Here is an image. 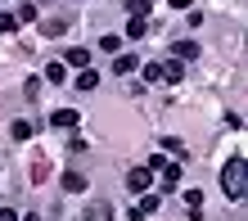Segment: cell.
Here are the masks:
<instances>
[{
  "mask_svg": "<svg viewBox=\"0 0 248 221\" xmlns=\"http://www.w3.org/2000/svg\"><path fill=\"white\" fill-rule=\"evenodd\" d=\"M221 189H226L230 203H244V194H248V163H244L239 154L221 167Z\"/></svg>",
  "mask_w": 248,
  "mask_h": 221,
  "instance_id": "cell-1",
  "label": "cell"
},
{
  "mask_svg": "<svg viewBox=\"0 0 248 221\" xmlns=\"http://www.w3.org/2000/svg\"><path fill=\"white\" fill-rule=\"evenodd\" d=\"M149 185H154V172L149 167H131L126 172V189H131V194H144Z\"/></svg>",
  "mask_w": 248,
  "mask_h": 221,
  "instance_id": "cell-2",
  "label": "cell"
},
{
  "mask_svg": "<svg viewBox=\"0 0 248 221\" xmlns=\"http://www.w3.org/2000/svg\"><path fill=\"white\" fill-rule=\"evenodd\" d=\"M63 68H91V50H86V46L63 50Z\"/></svg>",
  "mask_w": 248,
  "mask_h": 221,
  "instance_id": "cell-3",
  "label": "cell"
},
{
  "mask_svg": "<svg viewBox=\"0 0 248 221\" xmlns=\"http://www.w3.org/2000/svg\"><path fill=\"white\" fill-rule=\"evenodd\" d=\"M149 212H158V194H149V189H144V194H140V203L131 208V221H144Z\"/></svg>",
  "mask_w": 248,
  "mask_h": 221,
  "instance_id": "cell-4",
  "label": "cell"
},
{
  "mask_svg": "<svg viewBox=\"0 0 248 221\" xmlns=\"http://www.w3.org/2000/svg\"><path fill=\"white\" fill-rule=\"evenodd\" d=\"M77 122H81L77 109H54V113H50V126H77Z\"/></svg>",
  "mask_w": 248,
  "mask_h": 221,
  "instance_id": "cell-5",
  "label": "cell"
},
{
  "mask_svg": "<svg viewBox=\"0 0 248 221\" xmlns=\"http://www.w3.org/2000/svg\"><path fill=\"white\" fill-rule=\"evenodd\" d=\"M63 189H68V194H81V189H86V172L68 167V172H63Z\"/></svg>",
  "mask_w": 248,
  "mask_h": 221,
  "instance_id": "cell-6",
  "label": "cell"
},
{
  "mask_svg": "<svg viewBox=\"0 0 248 221\" xmlns=\"http://www.w3.org/2000/svg\"><path fill=\"white\" fill-rule=\"evenodd\" d=\"M158 176H163V189H176V185H181V163H163V167H158Z\"/></svg>",
  "mask_w": 248,
  "mask_h": 221,
  "instance_id": "cell-7",
  "label": "cell"
},
{
  "mask_svg": "<svg viewBox=\"0 0 248 221\" xmlns=\"http://www.w3.org/2000/svg\"><path fill=\"white\" fill-rule=\"evenodd\" d=\"M171 59L189 63V59H199V46H194V41H176V46H171Z\"/></svg>",
  "mask_w": 248,
  "mask_h": 221,
  "instance_id": "cell-8",
  "label": "cell"
},
{
  "mask_svg": "<svg viewBox=\"0 0 248 221\" xmlns=\"http://www.w3.org/2000/svg\"><path fill=\"white\" fill-rule=\"evenodd\" d=\"M136 68H140L136 54H118V59H113V72H118V77H126V72H136Z\"/></svg>",
  "mask_w": 248,
  "mask_h": 221,
  "instance_id": "cell-9",
  "label": "cell"
},
{
  "mask_svg": "<svg viewBox=\"0 0 248 221\" xmlns=\"http://www.w3.org/2000/svg\"><path fill=\"white\" fill-rule=\"evenodd\" d=\"M99 86V72L95 68H77V91H95Z\"/></svg>",
  "mask_w": 248,
  "mask_h": 221,
  "instance_id": "cell-10",
  "label": "cell"
},
{
  "mask_svg": "<svg viewBox=\"0 0 248 221\" xmlns=\"http://www.w3.org/2000/svg\"><path fill=\"white\" fill-rule=\"evenodd\" d=\"M86 221H113V203H91V208H86Z\"/></svg>",
  "mask_w": 248,
  "mask_h": 221,
  "instance_id": "cell-11",
  "label": "cell"
},
{
  "mask_svg": "<svg viewBox=\"0 0 248 221\" xmlns=\"http://www.w3.org/2000/svg\"><path fill=\"white\" fill-rule=\"evenodd\" d=\"M126 14H131V18H149V14H154V0H126Z\"/></svg>",
  "mask_w": 248,
  "mask_h": 221,
  "instance_id": "cell-12",
  "label": "cell"
},
{
  "mask_svg": "<svg viewBox=\"0 0 248 221\" xmlns=\"http://www.w3.org/2000/svg\"><path fill=\"white\" fill-rule=\"evenodd\" d=\"M185 77V63H181V59H167V63H163V81H181Z\"/></svg>",
  "mask_w": 248,
  "mask_h": 221,
  "instance_id": "cell-13",
  "label": "cell"
},
{
  "mask_svg": "<svg viewBox=\"0 0 248 221\" xmlns=\"http://www.w3.org/2000/svg\"><path fill=\"white\" fill-rule=\"evenodd\" d=\"M185 208H189V217H203V194H199V189H185Z\"/></svg>",
  "mask_w": 248,
  "mask_h": 221,
  "instance_id": "cell-14",
  "label": "cell"
},
{
  "mask_svg": "<svg viewBox=\"0 0 248 221\" xmlns=\"http://www.w3.org/2000/svg\"><path fill=\"white\" fill-rule=\"evenodd\" d=\"M126 36H131V41L149 36V18H131V23H126Z\"/></svg>",
  "mask_w": 248,
  "mask_h": 221,
  "instance_id": "cell-15",
  "label": "cell"
},
{
  "mask_svg": "<svg viewBox=\"0 0 248 221\" xmlns=\"http://www.w3.org/2000/svg\"><path fill=\"white\" fill-rule=\"evenodd\" d=\"M9 136H14V140H32V136H36V126H32V122H14V126H9Z\"/></svg>",
  "mask_w": 248,
  "mask_h": 221,
  "instance_id": "cell-16",
  "label": "cell"
},
{
  "mask_svg": "<svg viewBox=\"0 0 248 221\" xmlns=\"http://www.w3.org/2000/svg\"><path fill=\"white\" fill-rule=\"evenodd\" d=\"M14 18H18V27L23 23H36V5H18V9H14Z\"/></svg>",
  "mask_w": 248,
  "mask_h": 221,
  "instance_id": "cell-17",
  "label": "cell"
},
{
  "mask_svg": "<svg viewBox=\"0 0 248 221\" xmlns=\"http://www.w3.org/2000/svg\"><path fill=\"white\" fill-rule=\"evenodd\" d=\"M140 72H144V81H163V63H140Z\"/></svg>",
  "mask_w": 248,
  "mask_h": 221,
  "instance_id": "cell-18",
  "label": "cell"
},
{
  "mask_svg": "<svg viewBox=\"0 0 248 221\" xmlns=\"http://www.w3.org/2000/svg\"><path fill=\"white\" fill-rule=\"evenodd\" d=\"M41 27H46V36H63L68 32V18H54V23H41Z\"/></svg>",
  "mask_w": 248,
  "mask_h": 221,
  "instance_id": "cell-19",
  "label": "cell"
},
{
  "mask_svg": "<svg viewBox=\"0 0 248 221\" xmlns=\"http://www.w3.org/2000/svg\"><path fill=\"white\" fill-rule=\"evenodd\" d=\"M63 72H68L63 63H46V81H63Z\"/></svg>",
  "mask_w": 248,
  "mask_h": 221,
  "instance_id": "cell-20",
  "label": "cell"
},
{
  "mask_svg": "<svg viewBox=\"0 0 248 221\" xmlns=\"http://www.w3.org/2000/svg\"><path fill=\"white\" fill-rule=\"evenodd\" d=\"M0 32H18V18H14V14H5V9H0Z\"/></svg>",
  "mask_w": 248,
  "mask_h": 221,
  "instance_id": "cell-21",
  "label": "cell"
},
{
  "mask_svg": "<svg viewBox=\"0 0 248 221\" xmlns=\"http://www.w3.org/2000/svg\"><path fill=\"white\" fill-rule=\"evenodd\" d=\"M118 46H122V36H104V41H99V50H104V54H118Z\"/></svg>",
  "mask_w": 248,
  "mask_h": 221,
  "instance_id": "cell-22",
  "label": "cell"
},
{
  "mask_svg": "<svg viewBox=\"0 0 248 221\" xmlns=\"http://www.w3.org/2000/svg\"><path fill=\"white\" fill-rule=\"evenodd\" d=\"M0 221H18V212H14V208H0Z\"/></svg>",
  "mask_w": 248,
  "mask_h": 221,
  "instance_id": "cell-23",
  "label": "cell"
},
{
  "mask_svg": "<svg viewBox=\"0 0 248 221\" xmlns=\"http://www.w3.org/2000/svg\"><path fill=\"white\" fill-rule=\"evenodd\" d=\"M171 9H189V0H171Z\"/></svg>",
  "mask_w": 248,
  "mask_h": 221,
  "instance_id": "cell-24",
  "label": "cell"
},
{
  "mask_svg": "<svg viewBox=\"0 0 248 221\" xmlns=\"http://www.w3.org/2000/svg\"><path fill=\"white\" fill-rule=\"evenodd\" d=\"M27 221H46V217H36V212H32V217H27Z\"/></svg>",
  "mask_w": 248,
  "mask_h": 221,
  "instance_id": "cell-25",
  "label": "cell"
},
{
  "mask_svg": "<svg viewBox=\"0 0 248 221\" xmlns=\"http://www.w3.org/2000/svg\"><path fill=\"white\" fill-rule=\"evenodd\" d=\"M0 5H5V0H0Z\"/></svg>",
  "mask_w": 248,
  "mask_h": 221,
  "instance_id": "cell-26",
  "label": "cell"
}]
</instances>
